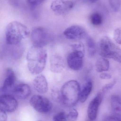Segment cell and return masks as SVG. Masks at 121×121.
I'll return each instance as SVG.
<instances>
[{
	"instance_id": "cell-34",
	"label": "cell",
	"mask_w": 121,
	"mask_h": 121,
	"mask_svg": "<svg viewBox=\"0 0 121 121\" xmlns=\"http://www.w3.org/2000/svg\"></svg>"
},
{
	"instance_id": "cell-11",
	"label": "cell",
	"mask_w": 121,
	"mask_h": 121,
	"mask_svg": "<svg viewBox=\"0 0 121 121\" xmlns=\"http://www.w3.org/2000/svg\"><path fill=\"white\" fill-rule=\"evenodd\" d=\"M104 93L99 92L90 103L87 109V114L91 121H94L97 117L99 107L102 102Z\"/></svg>"
},
{
	"instance_id": "cell-14",
	"label": "cell",
	"mask_w": 121,
	"mask_h": 121,
	"mask_svg": "<svg viewBox=\"0 0 121 121\" xmlns=\"http://www.w3.org/2000/svg\"><path fill=\"white\" fill-rule=\"evenodd\" d=\"M33 85L35 90L40 94H45L48 91L47 82L45 77L42 75H39L34 79Z\"/></svg>"
},
{
	"instance_id": "cell-18",
	"label": "cell",
	"mask_w": 121,
	"mask_h": 121,
	"mask_svg": "<svg viewBox=\"0 0 121 121\" xmlns=\"http://www.w3.org/2000/svg\"><path fill=\"white\" fill-rule=\"evenodd\" d=\"M111 104L116 116L121 118V100L120 96L117 95H112L111 98Z\"/></svg>"
},
{
	"instance_id": "cell-9",
	"label": "cell",
	"mask_w": 121,
	"mask_h": 121,
	"mask_svg": "<svg viewBox=\"0 0 121 121\" xmlns=\"http://www.w3.org/2000/svg\"><path fill=\"white\" fill-rule=\"evenodd\" d=\"M65 37L72 40H79L86 37L87 35L84 28L78 25H73L67 28L63 32Z\"/></svg>"
},
{
	"instance_id": "cell-3",
	"label": "cell",
	"mask_w": 121,
	"mask_h": 121,
	"mask_svg": "<svg viewBox=\"0 0 121 121\" xmlns=\"http://www.w3.org/2000/svg\"><path fill=\"white\" fill-rule=\"evenodd\" d=\"M80 85L77 81L71 80L65 82L60 91L61 101L67 106L72 107L80 99Z\"/></svg>"
},
{
	"instance_id": "cell-21",
	"label": "cell",
	"mask_w": 121,
	"mask_h": 121,
	"mask_svg": "<svg viewBox=\"0 0 121 121\" xmlns=\"http://www.w3.org/2000/svg\"><path fill=\"white\" fill-rule=\"evenodd\" d=\"M90 20L93 25L99 26L103 23V16L99 13H94L91 16Z\"/></svg>"
},
{
	"instance_id": "cell-26",
	"label": "cell",
	"mask_w": 121,
	"mask_h": 121,
	"mask_svg": "<svg viewBox=\"0 0 121 121\" xmlns=\"http://www.w3.org/2000/svg\"><path fill=\"white\" fill-rule=\"evenodd\" d=\"M45 0H27V3L32 8H35L37 6L40 5Z\"/></svg>"
},
{
	"instance_id": "cell-1",
	"label": "cell",
	"mask_w": 121,
	"mask_h": 121,
	"mask_svg": "<svg viewBox=\"0 0 121 121\" xmlns=\"http://www.w3.org/2000/svg\"><path fill=\"white\" fill-rule=\"evenodd\" d=\"M47 57V51L43 48L32 46L26 55L28 68L30 72L34 75L42 72L45 67Z\"/></svg>"
},
{
	"instance_id": "cell-16",
	"label": "cell",
	"mask_w": 121,
	"mask_h": 121,
	"mask_svg": "<svg viewBox=\"0 0 121 121\" xmlns=\"http://www.w3.org/2000/svg\"><path fill=\"white\" fill-rule=\"evenodd\" d=\"M50 69L54 73L61 72L64 68V63L62 58L58 55H53L50 60Z\"/></svg>"
},
{
	"instance_id": "cell-28",
	"label": "cell",
	"mask_w": 121,
	"mask_h": 121,
	"mask_svg": "<svg viewBox=\"0 0 121 121\" xmlns=\"http://www.w3.org/2000/svg\"><path fill=\"white\" fill-rule=\"evenodd\" d=\"M8 116L5 112L0 108V121H7Z\"/></svg>"
},
{
	"instance_id": "cell-33",
	"label": "cell",
	"mask_w": 121,
	"mask_h": 121,
	"mask_svg": "<svg viewBox=\"0 0 121 121\" xmlns=\"http://www.w3.org/2000/svg\"></svg>"
},
{
	"instance_id": "cell-10",
	"label": "cell",
	"mask_w": 121,
	"mask_h": 121,
	"mask_svg": "<svg viewBox=\"0 0 121 121\" xmlns=\"http://www.w3.org/2000/svg\"><path fill=\"white\" fill-rule=\"evenodd\" d=\"M73 7V2L69 0H55L52 3L50 6L53 12L60 15L67 14Z\"/></svg>"
},
{
	"instance_id": "cell-30",
	"label": "cell",
	"mask_w": 121,
	"mask_h": 121,
	"mask_svg": "<svg viewBox=\"0 0 121 121\" xmlns=\"http://www.w3.org/2000/svg\"><path fill=\"white\" fill-rule=\"evenodd\" d=\"M121 118L117 116H111L107 118L104 121H121Z\"/></svg>"
},
{
	"instance_id": "cell-17",
	"label": "cell",
	"mask_w": 121,
	"mask_h": 121,
	"mask_svg": "<svg viewBox=\"0 0 121 121\" xmlns=\"http://www.w3.org/2000/svg\"><path fill=\"white\" fill-rule=\"evenodd\" d=\"M92 82L90 80L87 81L84 85L81 90H80L79 100L81 103H84L86 101L92 91Z\"/></svg>"
},
{
	"instance_id": "cell-8",
	"label": "cell",
	"mask_w": 121,
	"mask_h": 121,
	"mask_svg": "<svg viewBox=\"0 0 121 121\" xmlns=\"http://www.w3.org/2000/svg\"><path fill=\"white\" fill-rule=\"evenodd\" d=\"M18 107V101L14 96L9 94L0 95V108L6 112L13 113Z\"/></svg>"
},
{
	"instance_id": "cell-15",
	"label": "cell",
	"mask_w": 121,
	"mask_h": 121,
	"mask_svg": "<svg viewBox=\"0 0 121 121\" xmlns=\"http://www.w3.org/2000/svg\"><path fill=\"white\" fill-rule=\"evenodd\" d=\"M8 58L15 59L20 58L23 52V49L20 44L15 45L6 44L5 52Z\"/></svg>"
},
{
	"instance_id": "cell-24",
	"label": "cell",
	"mask_w": 121,
	"mask_h": 121,
	"mask_svg": "<svg viewBox=\"0 0 121 121\" xmlns=\"http://www.w3.org/2000/svg\"><path fill=\"white\" fill-rule=\"evenodd\" d=\"M54 121H67L65 112H61L57 114L53 117Z\"/></svg>"
},
{
	"instance_id": "cell-32",
	"label": "cell",
	"mask_w": 121,
	"mask_h": 121,
	"mask_svg": "<svg viewBox=\"0 0 121 121\" xmlns=\"http://www.w3.org/2000/svg\"><path fill=\"white\" fill-rule=\"evenodd\" d=\"M92 3H94L96 2L98 0H89Z\"/></svg>"
},
{
	"instance_id": "cell-25",
	"label": "cell",
	"mask_w": 121,
	"mask_h": 121,
	"mask_svg": "<svg viewBox=\"0 0 121 121\" xmlns=\"http://www.w3.org/2000/svg\"><path fill=\"white\" fill-rule=\"evenodd\" d=\"M114 39L117 43L121 44V30L118 28L116 29L114 32Z\"/></svg>"
},
{
	"instance_id": "cell-31",
	"label": "cell",
	"mask_w": 121,
	"mask_h": 121,
	"mask_svg": "<svg viewBox=\"0 0 121 121\" xmlns=\"http://www.w3.org/2000/svg\"><path fill=\"white\" fill-rule=\"evenodd\" d=\"M9 2L11 5L14 6H18V0H9Z\"/></svg>"
},
{
	"instance_id": "cell-27",
	"label": "cell",
	"mask_w": 121,
	"mask_h": 121,
	"mask_svg": "<svg viewBox=\"0 0 121 121\" xmlns=\"http://www.w3.org/2000/svg\"><path fill=\"white\" fill-rule=\"evenodd\" d=\"M117 82V80L114 79L112 82H111L108 84H107L105 86H104L102 88V92L103 93H105L107 91H108L109 90L112 89L114 86Z\"/></svg>"
},
{
	"instance_id": "cell-19",
	"label": "cell",
	"mask_w": 121,
	"mask_h": 121,
	"mask_svg": "<svg viewBox=\"0 0 121 121\" xmlns=\"http://www.w3.org/2000/svg\"><path fill=\"white\" fill-rule=\"evenodd\" d=\"M110 63L109 61L104 57L97 59L96 62V68L98 72H103L109 69Z\"/></svg>"
},
{
	"instance_id": "cell-13",
	"label": "cell",
	"mask_w": 121,
	"mask_h": 121,
	"mask_svg": "<svg viewBox=\"0 0 121 121\" xmlns=\"http://www.w3.org/2000/svg\"><path fill=\"white\" fill-rule=\"evenodd\" d=\"M11 92L17 99L24 100L28 98L31 94V88L28 85L21 83L14 86Z\"/></svg>"
},
{
	"instance_id": "cell-6",
	"label": "cell",
	"mask_w": 121,
	"mask_h": 121,
	"mask_svg": "<svg viewBox=\"0 0 121 121\" xmlns=\"http://www.w3.org/2000/svg\"><path fill=\"white\" fill-rule=\"evenodd\" d=\"M30 103L36 111L40 113H47L52 108V104L48 99L38 95L33 96L30 99Z\"/></svg>"
},
{
	"instance_id": "cell-22",
	"label": "cell",
	"mask_w": 121,
	"mask_h": 121,
	"mask_svg": "<svg viewBox=\"0 0 121 121\" xmlns=\"http://www.w3.org/2000/svg\"><path fill=\"white\" fill-rule=\"evenodd\" d=\"M67 121H76L78 117V112L74 109L70 110L66 114Z\"/></svg>"
},
{
	"instance_id": "cell-2",
	"label": "cell",
	"mask_w": 121,
	"mask_h": 121,
	"mask_svg": "<svg viewBox=\"0 0 121 121\" xmlns=\"http://www.w3.org/2000/svg\"><path fill=\"white\" fill-rule=\"evenodd\" d=\"M30 34L29 29L25 25L18 21L11 22L6 29V44L15 45L20 44Z\"/></svg>"
},
{
	"instance_id": "cell-7",
	"label": "cell",
	"mask_w": 121,
	"mask_h": 121,
	"mask_svg": "<svg viewBox=\"0 0 121 121\" xmlns=\"http://www.w3.org/2000/svg\"><path fill=\"white\" fill-rule=\"evenodd\" d=\"M31 39L33 46L39 48H43L49 42V33L43 28H35L31 35Z\"/></svg>"
},
{
	"instance_id": "cell-4",
	"label": "cell",
	"mask_w": 121,
	"mask_h": 121,
	"mask_svg": "<svg viewBox=\"0 0 121 121\" xmlns=\"http://www.w3.org/2000/svg\"><path fill=\"white\" fill-rule=\"evenodd\" d=\"M97 49L99 54L102 57L112 59L121 63V49L107 36H104L99 40Z\"/></svg>"
},
{
	"instance_id": "cell-20",
	"label": "cell",
	"mask_w": 121,
	"mask_h": 121,
	"mask_svg": "<svg viewBox=\"0 0 121 121\" xmlns=\"http://www.w3.org/2000/svg\"><path fill=\"white\" fill-rule=\"evenodd\" d=\"M85 38L89 55L91 57H93L95 55L96 52L97 47L96 43L94 39L88 35Z\"/></svg>"
},
{
	"instance_id": "cell-23",
	"label": "cell",
	"mask_w": 121,
	"mask_h": 121,
	"mask_svg": "<svg viewBox=\"0 0 121 121\" xmlns=\"http://www.w3.org/2000/svg\"><path fill=\"white\" fill-rule=\"evenodd\" d=\"M109 3L112 8L115 12L119 10L121 6L120 0H109Z\"/></svg>"
},
{
	"instance_id": "cell-5",
	"label": "cell",
	"mask_w": 121,
	"mask_h": 121,
	"mask_svg": "<svg viewBox=\"0 0 121 121\" xmlns=\"http://www.w3.org/2000/svg\"><path fill=\"white\" fill-rule=\"evenodd\" d=\"M72 47L73 51L67 56V64L70 68L76 71L80 70L83 66L84 49L81 43L73 45Z\"/></svg>"
},
{
	"instance_id": "cell-29",
	"label": "cell",
	"mask_w": 121,
	"mask_h": 121,
	"mask_svg": "<svg viewBox=\"0 0 121 121\" xmlns=\"http://www.w3.org/2000/svg\"><path fill=\"white\" fill-rule=\"evenodd\" d=\"M99 78L102 80L110 79L112 78L111 75L106 73H102L99 75Z\"/></svg>"
},
{
	"instance_id": "cell-12",
	"label": "cell",
	"mask_w": 121,
	"mask_h": 121,
	"mask_svg": "<svg viewBox=\"0 0 121 121\" xmlns=\"http://www.w3.org/2000/svg\"><path fill=\"white\" fill-rule=\"evenodd\" d=\"M16 80V77L13 70L11 68L6 69V77L1 87L2 92L4 94H8L12 91L14 87Z\"/></svg>"
}]
</instances>
